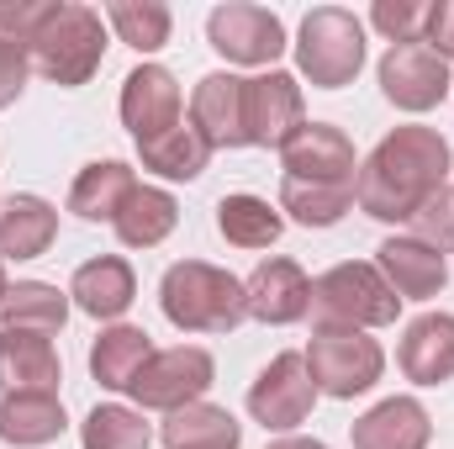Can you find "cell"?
Wrapping results in <instances>:
<instances>
[{"label": "cell", "instance_id": "1", "mask_svg": "<svg viewBox=\"0 0 454 449\" xmlns=\"http://www.w3.org/2000/svg\"><path fill=\"white\" fill-rule=\"evenodd\" d=\"M454 148L439 127H391L354 175V201L364 217L407 227L439 191H450Z\"/></svg>", "mask_w": 454, "mask_h": 449}, {"label": "cell", "instance_id": "2", "mask_svg": "<svg viewBox=\"0 0 454 449\" xmlns=\"http://www.w3.org/2000/svg\"><path fill=\"white\" fill-rule=\"evenodd\" d=\"M27 53H32V75L80 91L106 64V16L80 0H48V16L37 21Z\"/></svg>", "mask_w": 454, "mask_h": 449}, {"label": "cell", "instance_id": "3", "mask_svg": "<svg viewBox=\"0 0 454 449\" xmlns=\"http://www.w3.org/2000/svg\"><path fill=\"white\" fill-rule=\"evenodd\" d=\"M159 307L180 334H232L248 318L243 280L207 259H175L159 280Z\"/></svg>", "mask_w": 454, "mask_h": 449}, {"label": "cell", "instance_id": "4", "mask_svg": "<svg viewBox=\"0 0 454 449\" xmlns=\"http://www.w3.org/2000/svg\"><path fill=\"white\" fill-rule=\"evenodd\" d=\"M402 312V296L386 286L375 259H343L312 280V318L317 328H391Z\"/></svg>", "mask_w": 454, "mask_h": 449}, {"label": "cell", "instance_id": "5", "mask_svg": "<svg viewBox=\"0 0 454 449\" xmlns=\"http://www.w3.org/2000/svg\"><path fill=\"white\" fill-rule=\"evenodd\" d=\"M296 75L317 91H343L364 69V21L343 5H317L296 27Z\"/></svg>", "mask_w": 454, "mask_h": 449}, {"label": "cell", "instance_id": "6", "mask_svg": "<svg viewBox=\"0 0 454 449\" xmlns=\"http://www.w3.org/2000/svg\"><path fill=\"white\" fill-rule=\"evenodd\" d=\"M307 370H312V386L317 397H333V402H354L364 391L380 386L386 375V349L359 328H317L307 343Z\"/></svg>", "mask_w": 454, "mask_h": 449}, {"label": "cell", "instance_id": "7", "mask_svg": "<svg viewBox=\"0 0 454 449\" xmlns=\"http://www.w3.org/2000/svg\"><path fill=\"white\" fill-rule=\"evenodd\" d=\"M217 381V359L201 343H175V349H153V359L143 365V375L132 381V402L137 413H180L191 402H207Z\"/></svg>", "mask_w": 454, "mask_h": 449}, {"label": "cell", "instance_id": "8", "mask_svg": "<svg viewBox=\"0 0 454 449\" xmlns=\"http://www.w3.org/2000/svg\"><path fill=\"white\" fill-rule=\"evenodd\" d=\"M207 43L223 53L227 64L238 69H275V59L291 48L286 43V21L270 11V5H254V0H227L207 16Z\"/></svg>", "mask_w": 454, "mask_h": 449}, {"label": "cell", "instance_id": "9", "mask_svg": "<svg viewBox=\"0 0 454 449\" xmlns=\"http://www.w3.org/2000/svg\"><path fill=\"white\" fill-rule=\"evenodd\" d=\"M317 407V386H312V370H307V354L286 349L275 354L254 386H248V418L264 423L270 434H296Z\"/></svg>", "mask_w": 454, "mask_h": 449}, {"label": "cell", "instance_id": "10", "mask_svg": "<svg viewBox=\"0 0 454 449\" xmlns=\"http://www.w3.org/2000/svg\"><path fill=\"white\" fill-rule=\"evenodd\" d=\"M375 80H380V96H386L396 112H412V116L434 112L444 96H454L450 64H444L434 48H423V43L386 48V59H380Z\"/></svg>", "mask_w": 454, "mask_h": 449}, {"label": "cell", "instance_id": "11", "mask_svg": "<svg viewBox=\"0 0 454 449\" xmlns=\"http://www.w3.org/2000/svg\"><path fill=\"white\" fill-rule=\"evenodd\" d=\"M280 169L286 180H317V185H354L359 159L348 132L333 122H301L286 143H280Z\"/></svg>", "mask_w": 454, "mask_h": 449}, {"label": "cell", "instance_id": "12", "mask_svg": "<svg viewBox=\"0 0 454 449\" xmlns=\"http://www.w3.org/2000/svg\"><path fill=\"white\" fill-rule=\"evenodd\" d=\"M243 122H248V148H275L307 122V101H301V80L286 69H264L248 80L243 91Z\"/></svg>", "mask_w": 454, "mask_h": 449}, {"label": "cell", "instance_id": "13", "mask_svg": "<svg viewBox=\"0 0 454 449\" xmlns=\"http://www.w3.org/2000/svg\"><path fill=\"white\" fill-rule=\"evenodd\" d=\"M243 296H248V318H254V323H264V328H291V323H301V318L312 312V275H307L296 259L275 254V259L254 264V275L243 280Z\"/></svg>", "mask_w": 454, "mask_h": 449}, {"label": "cell", "instance_id": "14", "mask_svg": "<svg viewBox=\"0 0 454 449\" xmlns=\"http://www.w3.org/2000/svg\"><path fill=\"white\" fill-rule=\"evenodd\" d=\"M121 127L132 132V143H148L169 127H180V80L164 69V64H137L127 80H121Z\"/></svg>", "mask_w": 454, "mask_h": 449}, {"label": "cell", "instance_id": "15", "mask_svg": "<svg viewBox=\"0 0 454 449\" xmlns=\"http://www.w3.org/2000/svg\"><path fill=\"white\" fill-rule=\"evenodd\" d=\"M375 270L386 275V286L402 302H434L450 286V259L439 248H428L423 238H412V232H391L375 248Z\"/></svg>", "mask_w": 454, "mask_h": 449}, {"label": "cell", "instance_id": "16", "mask_svg": "<svg viewBox=\"0 0 454 449\" xmlns=\"http://www.w3.org/2000/svg\"><path fill=\"white\" fill-rule=\"evenodd\" d=\"M243 91L248 80L232 69H212L191 91V127L217 148H248V122H243Z\"/></svg>", "mask_w": 454, "mask_h": 449}, {"label": "cell", "instance_id": "17", "mask_svg": "<svg viewBox=\"0 0 454 449\" xmlns=\"http://www.w3.org/2000/svg\"><path fill=\"white\" fill-rule=\"evenodd\" d=\"M396 365L412 386H444L454 381V312H423L402 328Z\"/></svg>", "mask_w": 454, "mask_h": 449}, {"label": "cell", "instance_id": "18", "mask_svg": "<svg viewBox=\"0 0 454 449\" xmlns=\"http://www.w3.org/2000/svg\"><path fill=\"white\" fill-rule=\"evenodd\" d=\"M69 302L96 318V323H116L132 302H137V275L121 254H101V259H85L69 280Z\"/></svg>", "mask_w": 454, "mask_h": 449}, {"label": "cell", "instance_id": "19", "mask_svg": "<svg viewBox=\"0 0 454 449\" xmlns=\"http://www.w3.org/2000/svg\"><path fill=\"white\" fill-rule=\"evenodd\" d=\"M348 439H354V449H428L434 418L418 397H386L364 418H354Z\"/></svg>", "mask_w": 454, "mask_h": 449}, {"label": "cell", "instance_id": "20", "mask_svg": "<svg viewBox=\"0 0 454 449\" xmlns=\"http://www.w3.org/2000/svg\"><path fill=\"white\" fill-rule=\"evenodd\" d=\"M69 429L59 391H0V445L43 449Z\"/></svg>", "mask_w": 454, "mask_h": 449}, {"label": "cell", "instance_id": "21", "mask_svg": "<svg viewBox=\"0 0 454 449\" xmlns=\"http://www.w3.org/2000/svg\"><path fill=\"white\" fill-rule=\"evenodd\" d=\"M59 238V207L21 191L0 201V259L21 264V259H43Z\"/></svg>", "mask_w": 454, "mask_h": 449}, {"label": "cell", "instance_id": "22", "mask_svg": "<svg viewBox=\"0 0 454 449\" xmlns=\"http://www.w3.org/2000/svg\"><path fill=\"white\" fill-rule=\"evenodd\" d=\"M69 291L48 286V280H16L0 296V334H43L59 338L69 323Z\"/></svg>", "mask_w": 454, "mask_h": 449}, {"label": "cell", "instance_id": "23", "mask_svg": "<svg viewBox=\"0 0 454 449\" xmlns=\"http://www.w3.org/2000/svg\"><path fill=\"white\" fill-rule=\"evenodd\" d=\"M64 359L43 334H0V391H59Z\"/></svg>", "mask_w": 454, "mask_h": 449}, {"label": "cell", "instance_id": "24", "mask_svg": "<svg viewBox=\"0 0 454 449\" xmlns=\"http://www.w3.org/2000/svg\"><path fill=\"white\" fill-rule=\"evenodd\" d=\"M132 191H137L132 164H121V159H90L74 175V185H69V212L80 223H116V212H121V201Z\"/></svg>", "mask_w": 454, "mask_h": 449}, {"label": "cell", "instance_id": "25", "mask_svg": "<svg viewBox=\"0 0 454 449\" xmlns=\"http://www.w3.org/2000/svg\"><path fill=\"white\" fill-rule=\"evenodd\" d=\"M148 359H153V338L143 328H132V323H112L90 343V375L106 391H132V381L143 375Z\"/></svg>", "mask_w": 454, "mask_h": 449}, {"label": "cell", "instance_id": "26", "mask_svg": "<svg viewBox=\"0 0 454 449\" xmlns=\"http://www.w3.org/2000/svg\"><path fill=\"white\" fill-rule=\"evenodd\" d=\"M112 227L127 248H159V243L180 227V201H175L164 185H137V191L121 201V212H116Z\"/></svg>", "mask_w": 454, "mask_h": 449}, {"label": "cell", "instance_id": "27", "mask_svg": "<svg viewBox=\"0 0 454 449\" xmlns=\"http://www.w3.org/2000/svg\"><path fill=\"white\" fill-rule=\"evenodd\" d=\"M159 439H164V449H238L243 445V423L217 402H191V407L164 418Z\"/></svg>", "mask_w": 454, "mask_h": 449}, {"label": "cell", "instance_id": "28", "mask_svg": "<svg viewBox=\"0 0 454 449\" xmlns=\"http://www.w3.org/2000/svg\"><path fill=\"white\" fill-rule=\"evenodd\" d=\"M137 159H143V169H153L159 180H201L207 164H212V143H207L191 122H180V127H169V132L137 143Z\"/></svg>", "mask_w": 454, "mask_h": 449}, {"label": "cell", "instance_id": "29", "mask_svg": "<svg viewBox=\"0 0 454 449\" xmlns=\"http://www.w3.org/2000/svg\"><path fill=\"white\" fill-rule=\"evenodd\" d=\"M217 232H223L232 248H270V243L286 232V217H280V207H270L264 196L238 191V196H223V201H217Z\"/></svg>", "mask_w": 454, "mask_h": 449}, {"label": "cell", "instance_id": "30", "mask_svg": "<svg viewBox=\"0 0 454 449\" xmlns=\"http://www.w3.org/2000/svg\"><path fill=\"white\" fill-rule=\"evenodd\" d=\"M101 16L132 53H159L169 43V32H175V11L164 0H112Z\"/></svg>", "mask_w": 454, "mask_h": 449}, {"label": "cell", "instance_id": "31", "mask_svg": "<svg viewBox=\"0 0 454 449\" xmlns=\"http://www.w3.org/2000/svg\"><path fill=\"white\" fill-rule=\"evenodd\" d=\"M280 217L301 227H333L354 207V185H317V180H280Z\"/></svg>", "mask_w": 454, "mask_h": 449}, {"label": "cell", "instance_id": "32", "mask_svg": "<svg viewBox=\"0 0 454 449\" xmlns=\"http://www.w3.org/2000/svg\"><path fill=\"white\" fill-rule=\"evenodd\" d=\"M153 445V429L143 423L137 407H121V402H101L85 413L80 423V449H148Z\"/></svg>", "mask_w": 454, "mask_h": 449}, {"label": "cell", "instance_id": "33", "mask_svg": "<svg viewBox=\"0 0 454 449\" xmlns=\"http://www.w3.org/2000/svg\"><path fill=\"white\" fill-rule=\"evenodd\" d=\"M370 27L402 48V43H423V27H428V0H375L370 5Z\"/></svg>", "mask_w": 454, "mask_h": 449}, {"label": "cell", "instance_id": "34", "mask_svg": "<svg viewBox=\"0 0 454 449\" xmlns=\"http://www.w3.org/2000/svg\"><path fill=\"white\" fill-rule=\"evenodd\" d=\"M407 232H412V238H423L428 248H439V254L450 259V254H454V191H439V196H434L412 223H407Z\"/></svg>", "mask_w": 454, "mask_h": 449}, {"label": "cell", "instance_id": "35", "mask_svg": "<svg viewBox=\"0 0 454 449\" xmlns=\"http://www.w3.org/2000/svg\"><path fill=\"white\" fill-rule=\"evenodd\" d=\"M27 80H32V53H27L21 43H11V37H0V112L21 101V91H27Z\"/></svg>", "mask_w": 454, "mask_h": 449}, {"label": "cell", "instance_id": "36", "mask_svg": "<svg viewBox=\"0 0 454 449\" xmlns=\"http://www.w3.org/2000/svg\"><path fill=\"white\" fill-rule=\"evenodd\" d=\"M43 16H48V0H0V37L27 48Z\"/></svg>", "mask_w": 454, "mask_h": 449}, {"label": "cell", "instance_id": "37", "mask_svg": "<svg viewBox=\"0 0 454 449\" xmlns=\"http://www.w3.org/2000/svg\"><path fill=\"white\" fill-rule=\"evenodd\" d=\"M423 48H434L444 64L454 59V0H434L428 5V27H423Z\"/></svg>", "mask_w": 454, "mask_h": 449}, {"label": "cell", "instance_id": "38", "mask_svg": "<svg viewBox=\"0 0 454 449\" xmlns=\"http://www.w3.org/2000/svg\"><path fill=\"white\" fill-rule=\"evenodd\" d=\"M264 449H328L323 439H301V434H280L275 445H264Z\"/></svg>", "mask_w": 454, "mask_h": 449}, {"label": "cell", "instance_id": "39", "mask_svg": "<svg viewBox=\"0 0 454 449\" xmlns=\"http://www.w3.org/2000/svg\"><path fill=\"white\" fill-rule=\"evenodd\" d=\"M5 291H11V280H5V259H0V296H5Z\"/></svg>", "mask_w": 454, "mask_h": 449}, {"label": "cell", "instance_id": "40", "mask_svg": "<svg viewBox=\"0 0 454 449\" xmlns=\"http://www.w3.org/2000/svg\"><path fill=\"white\" fill-rule=\"evenodd\" d=\"M450 191H454V185H450Z\"/></svg>", "mask_w": 454, "mask_h": 449}]
</instances>
